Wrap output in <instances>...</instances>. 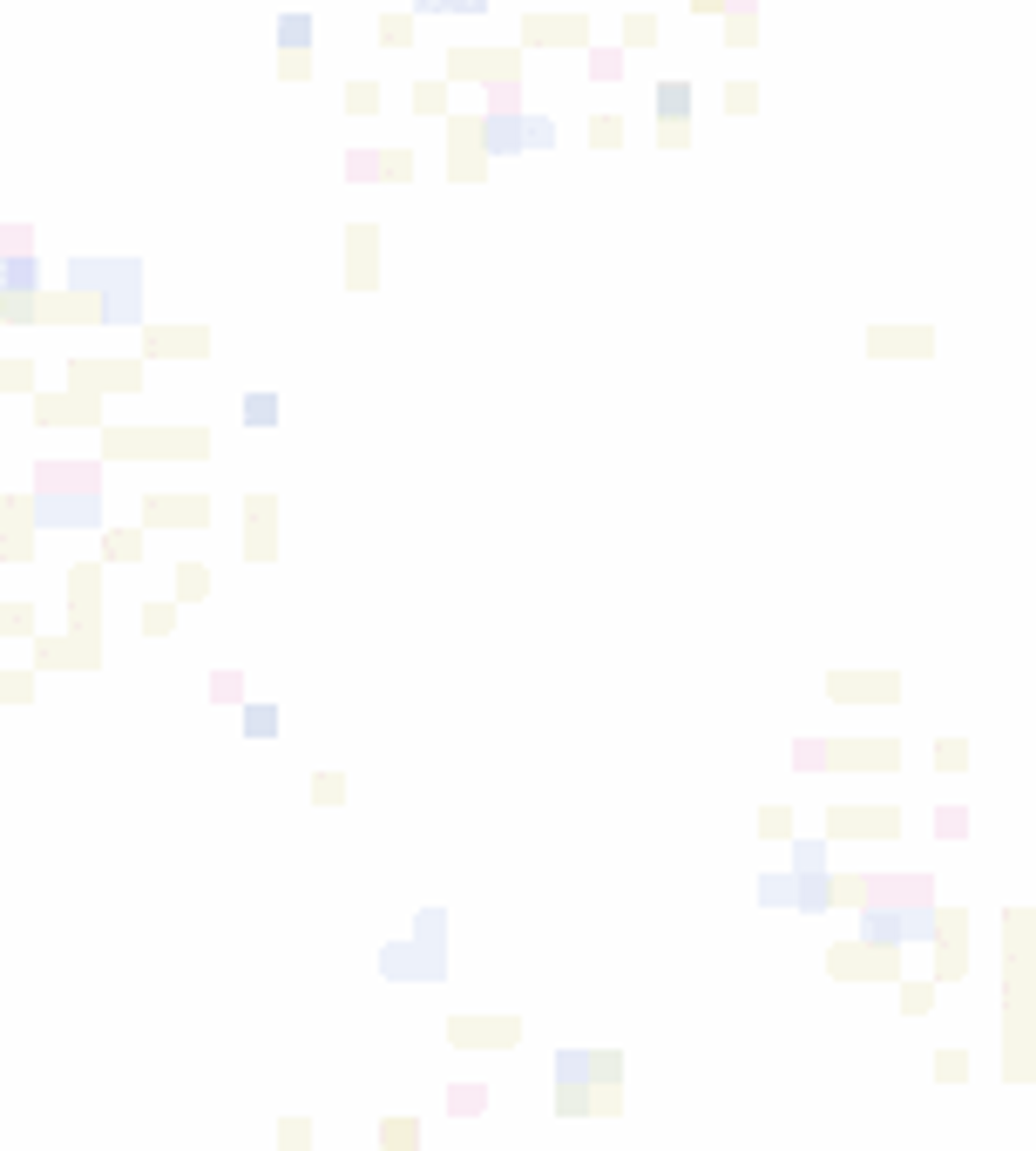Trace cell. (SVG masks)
<instances>
[{
  "instance_id": "cell-14",
  "label": "cell",
  "mask_w": 1036,
  "mask_h": 1151,
  "mask_svg": "<svg viewBox=\"0 0 1036 1151\" xmlns=\"http://www.w3.org/2000/svg\"><path fill=\"white\" fill-rule=\"evenodd\" d=\"M657 109H664V122H671V115H685V88H664V95H657Z\"/></svg>"
},
{
  "instance_id": "cell-4",
  "label": "cell",
  "mask_w": 1036,
  "mask_h": 1151,
  "mask_svg": "<svg viewBox=\"0 0 1036 1151\" xmlns=\"http://www.w3.org/2000/svg\"><path fill=\"white\" fill-rule=\"evenodd\" d=\"M380 968L393 975V982H400V975H414V982H434V975H448V961H441V942H427V935H421V942H393V949L380 956Z\"/></svg>"
},
{
  "instance_id": "cell-8",
  "label": "cell",
  "mask_w": 1036,
  "mask_h": 1151,
  "mask_svg": "<svg viewBox=\"0 0 1036 1151\" xmlns=\"http://www.w3.org/2000/svg\"><path fill=\"white\" fill-rule=\"evenodd\" d=\"M793 908H813V915L834 908V881H827L820 867H813V874H793Z\"/></svg>"
},
{
  "instance_id": "cell-5",
  "label": "cell",
  "mask_w": 1036,
  "mask_h": 1151,
  "mask_svg": "<svg viewBox=\"0 0 1036 1151\" xmlns=\"http://www.w3.org/2000/svg\"><path fill=\"white\" fill-rule=\"evenodd\" d=\"M136 278V265L129 258H81L75 271H68V285L75 292H115V285H129Z\"/></svg>"
},
{
  "instance_id": "cell-9",
  "label": "cell",
  "mask_w": 1036,
  "mask_h": 1151,
  "mask_svg": "<svg viewBox=\"0 0 1036 1151\" xmlns=\"http://www.w3.org/2000/svg\"><path fill=\"white\" fill-rule=\"evenodd\" d=\"M41 488H102V474H95V467H62V460H55V467H41Z\"/></svg>"
},
{
  "instance_id": "cell-7",
  "label": "cell",
  "mask_w": 1036,
  "mask_h": 1151,
  "mask_svg": "<svg viewBox=\"0 0 1036 1151\" xmlns=\"http://www.w3.org/2000/svg\"><path fill=\"white\" fill-rule=\"evenodd\" d=\"M136 312H143V278H129V285L102 292V319H109V325H129Z\"/></svg>"
},
{
  "instance_id": "cell-12",
  "label": "cell",
  "mask_w": 1036,
  "mask_h": 1151,
  "mask_svg": "<svg viewBox=\"0 0 1036 1151\" xmlns=\"http://www.w3.org/2000/svg\"><path fill=\"white\" fill-rule=\"evenodd\" d=\"M759 894H766L772 908H779V901H793V874H766V881H759Z\"/></svg>"
},
{
  "instance_id": "cell-13",
  "label": "cell",
  "mask_w": 1036,
  "mask_h": 1151,
  "mask_svg": "<svg viewBox=\"0 0 1036 1151\" xmlns=\"http://www.w3.org/2000/svg\"><path fill=\"white\" fill-rule=\"evenodd\" d=\"M813 867H827V853H820V846L806 840V846H800V853H793V874H813Z\"/></svg>"
},
{
  "instance_id": "cell-11",
  "label": "cell",
  "mask_w": 1036,
  "mask_h": 1151,
  "mask_svg": "<svg viewBox=\"0 0 1036 1151\" xmlns=\"http://www.w3.org/2000/svg\"><path fill=\"white\" fill-rule=\"evenodd\" d=\"M244 725H251V738H271V731H278V711H271V704H251Z\"/></svg>"
},
{
  "instance_id": "cell-6",
  "label": "cell",
  "mask_w": 1036,
  "mask_h": 1151,
  "mask_svg": "<svg viewBox=\"0 0 1036 1151\" xmlns=\"http://www.w3.org/2000/svg\"><path fill=\"white\" fill-rule=\"evenodd\" d=\"M0 285H7V299H35L41 265L28 258V251H7V258H0Z\"/></svg>"
},
{
  "instance_id": "cell-1",
  "label": "cell",
  "mask_w": 1036,
  "mask_h": 1151,
  "mask_svg": "<svg viewBox=\"0 0 1036 1151\" xmlns=\"http://www.w3.org/2000/svg\"><path fill=\"white\" fill-rule=\"evenodd\" d=\"M28 515L48 522V529H95V522H102V501H95V488H41V495L28 501Z\"/></svg>"
},
{
  "instance_id": "cell-3",
  "label": "cell",
  "mask_w": 1036,
  "mask_h": 1151,
  "mask_svg": "<svg viewBox=\"0 0 1036 1151\" xmlns=\"http://www.w3.org/2000/svg\"><path fill=\"white\" fill-rule=\"evenodd\" d=\"M616 1064L610 1050H563L556 1057V1090H596V1084H616Z\"/></svg>"
},
{
  "instance_id": "cell-2",
  "label": "cell",
  "mask_w": 1036,
  "mask_h": 1151,
  "mask_svg": "<svg viewBox=\"0 0 1036 1151\" xmlns=\"http://www.w3.org/2000/svg\"><path fill=\"white\" fill-rule=\"evenodd\" d=\"M860 935H867L874 949H894V942H928V935H935V908H928V901H915V908H867Z\"/></svg>"
},
{
  "instance_id": "cell-10",
  "label": "cell",
  "mask_w": 1036,
  "mask_h": 1151,
  "mask_svg": "<svg viewBox=\"0 0 1036 1151\" xmlns=\"http://www.w3.org/2000/svg\"><path fill=\"white\" fill-rule=\"evenodd\" d=\"M244 421H251V427H271V421H278V400H271V393H251V400H244Z\"/></svg>"
}]
</instances>
